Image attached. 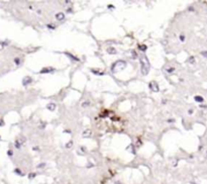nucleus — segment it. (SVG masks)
<instances>
[{"mask_svg":"<svg viewBox=\"0 0 207 184\" xmlns=\"http://www.w3.org/2000/svg\"><path fill=\"white\" fill-rule=\"evenodd\" d=\"M140 66H141V73L144 75H146L149 73V70H150V63H149V60L148 58L145 57H143L140 58Z\"/></svg>","mask_w":207,"mask_h":184,"instance_id":"obj_1","label":"nucleus"},{"mask_svg":"<svg viewBox=\"0 0 207 184\" xmlns=\"http://www.w3.org/2000/svg\"><path fill=\"white\" fill-rule=\"evenodd\" d=\"M126 63L124 61H117L111 65V71L113 72V73H116V72H118L119 70H123L124 68H126Z\"/></svg>","mask_w":207,"mask_h":184,"instance_id":"obj_2","label":"nucleus"},{"mask_svg":"<svg viewBox=\"0 0 207 184\" xmlns=\"http://www.w3.org/2000/svg\"><path fill=\"white\" fill-rule=\"evenodd\" d=\"M150 88L152 89L154 92H159V85L157 84V82H155V81H152V82L150 83Z\"/></svg>","mask_w":207,"mask_h":184,"instance_id":"obj_3","label":"nucleus"},{"mask_svg":"<svg viewBox=\"0 0 207 184\" xmlns=\"http://www.w3.org/2000/svg\"><path fill=\"white\" fill-rule=\"evenodd\" d=\"M32 82V77H29V76L24 77L23 80H22V84L24 85V86H27V85L31 84Z\"/></svg>","mask_w":207,"mask_h":184,"instance_id":"obj_4","label":"nucleus"},{"mask_svg":"<svg viewBox=\"0 0 207 184\" xmlns=\"http://www.w3.org/2000/svg\"><path fill=\"white\" fill-rule=\"evenodd\" d=\"M54 71V68H52V67H49V68H44L42 71H41V73L42 74H45V73H51V72H53Z\"/></svg>","mask_w":207,"mask_h":184,"instance_id":"obj_5","label":"nucleus"},{"mask_svg":"<svg viewBox=\"0 0 207 184\" xmlns=\"http://www.w3.org/2000/svg\"><path fill=\"white\" fill-rule=\"evenodd\" d=\"M65 18V14L63 13V12H58L57 14H56V19H58V20H63Z\"/></svg>","mask_w":207,"mask_h":184,"instance_id":"obj_6","label":"nucleus"},{"mask_svg":"<svg viewBox=\"0 0 207 184\" xmlns=\"http://www.w3.org/2000/svg\"><path fill=\"white\" fill-rule=\"evenodd\" d=\"M82 136H83L84 138H87V137H90V136H91V131H90V130H85L83 134H82Z\"/></svg>","mask_w":207,"mask_h":184,"instance_id":"obj_7","label":"nucleus"},{"mask_svg":"<svg viewBox=\"0 0 207 184\" xmlns=\"http://www.w3.org/2000/svg\"><path fill=\"white\" fill-rule=\"evenodd\" d=\"M47 108H48L49 110H51V111H53L56 108V104L55 103H49L48 105H47Z\"/></svg>","mask_w":207,"mask_h":184,"instance_id":"obj_8","label":"nucleus"},{"mask_svg":"<svg viewBox=\"0 0 207 184\" xmlns=\"http://www.w3.org/2000/svg\"><path fill=\"white\" fill-rule=\"evenodd\" d=\"M65 54H66V56H68L69 58H71V59H73V60H74V61H77V62H78V61H80V60H79L78 58H77V57H75V56L71 55L70 53H65Z\"/></svg>","mask_w":207,"mask_h":184,"instance_id":"obj_9","label":"nucleus"},{"mask_svg":"<svg viewBox=\"0 0 207 184\" xmlns=\"http://www.w3.org/2000/svg\"><path fill=\"white\" fill-rule=\"evenodd\" d=\"M21 144H22V143H21L19 140H16V141H15V143H14V146H15L16 149H20Z\"/></svg>","mask_w":207,"mask_h":184,"instance_id":"obj_10","label":"nucleus"},{"mask_svg":"<svg viewBox=\"0 0 207 184\" xmlns=\"http://www.w3.org/2000/svg\"><path fill=\"white\" fill-rule=\"evenodd\" d=\"M107 53L115 55V54H116V50H115L114 48H108V49H107Z\"/></svg>","mask_w":207,"mask_h":184,"instance_id":"obj_11","label":"nucleus"},{"mask_svg":"<svg viewBox=\"0 0 207 184\" xmlns=\"http://www.w3.org/2000/svg\"><path fill=\"white\" fill-rule=\"evenodd\" d=\"M89 104H90V102H89L88 100H86L85 102H83V103H82V107H83V108L87 107V106H89Z\"/></svg>","mask_w":207,"mask_h":184,"instance_id":"obj_12","label":"nucleus"},{"mask_svg":"<svg viewBox=\"0 0 207 184\" xmlns=\"http://www.w3.org/2000/svg\"><path fill=\"white\" fill-rule=\"evenodd\" d=\"M195 100H196L197 102H202V101H203V97H201V96H195Z\"/></svg>","mask_w":207,"mask_h":184,"instance_id":"obj_13","label":"nucleus"},{"mask_svg":"<svg viewBox=\"0 0 207 184\" xmlns=\"http://www.w3.org/2000/svg\"><path fill=\"white\" fill-rule=\"evenodd\" d=\"M14 63L16 64V65H19V63H20V59H19V58H15V59H14Z\"/></svg>","mask_w":207,"mask_h":184,"instance_id":"obj_14","label":"nucleus"},{"mask_svg":"<svg viewBox=\"0 0 207 184\" xmlns=\"http://www.w3.org/2000/svg\"><path fill=\"white\" fill-rule=\"evenodd\" d=\"M167 71L169 72V73H171V72H174V71H175V68H174V67H171L170 69H169V68H168Z\"/></svg>","mask_w":207,"mask_h":184,"instance_id":"obj_15","label":"nucleus"},{"mask_svg":"<svg viewBox=\"0 0 207 184\" xmlns=\"http://www.w3.org/2000/svg\"><path fill=\"white\" fill-rule=\"evenodd\" d=\"M139 48H140L141 51H144V52H145V51L146 50V46H145V45H144V46H140Z\"/></svg>","mask_w":207,"mask_h":184,"instance_id":"obj_16","label":"nucleus"},{"mask_svg":"<svg viewBox=\"0 0 207 184\" xmlns=\"http://www.w3.org/2000/svg\"><path fill=\"white\" fill-rule=\"evenodd\" d=\"M6 44L5 42H0V50H2L4 48V46H5Z\"/></svg>","mask_w":207,"mask_h":184,"instance_id":"obj_17","label":"nucleus"},{"mask_svg":"<svg viewBox=\"0 0 207 184\" xmlns=\"http://www.w3.org/2000/svg\"><path fill=\"white\" fill-rule=\"evenodd\" d=\"M71 146H73V142L71 141V142H69V144H67V146H66V148L68 149V148H70Z\"/></svg>","mask_w":207,"mask_h":184,"instance_id":"obj_18","label":"nucleus"},{"mask_svg":"<svg viewBox=\"0 0 207 184\" xmlns=\"http://www.w3.org/2000/svg\"><path fill=\"white\" fill-rule=\"evenodd\" d=\"M194 60H195V59H194V57H190V58H189V63H194V62H195Z\"/></svg>","mask_w":207,"mask_h":184,"instance_id":"obj_19","label":"nucleus"},{"mask_svg":"<svg viewBox=\"0 0 207 184\" xmlns=\"http://www.w3.org/2000/svg\"><path fill=\"white\" fill-rule=\"evenodd\" d=\"M131 54H132V57H133V58H136V57H137V54H136L135 51H131Z\"/></svg>","mask_w":207,"mask_h":184,"instance_id":"obj_20","label":"nucleus"},{"mask_svg":"<svg viewBox=\"0 0 207 184\" xmlns=\"http://www.w3.org/2000/svg\"><path fill=\"white\" fill-rule=\"evenodd\" d=\"M180 40L182 41V42H184V41H185V36H184V35H181V36H180Z\"/></svg>","mask_w":207,"mask_h":184,"instance_id":"obj_21","label":"nucleus"},{"mask_svg":"<svg viewBox=\"0 0 207 184\" xmlns=\"http://www.w3.org/2000/svg\"><path fill=\"white\" fill-rule=\"evenodd\" d=\"M47 27H48L49 28H51V29H55V27H54V25H51V24H48V25H47Z\"/></svg>","mask_w":207,"mask_h":184,"instance_id":"obj_22","label":"nucleus"},{"mask_svg":"<svg viewBox=\"0 0 207 184\" xmlns=\"http://www.w3.org/2000/svg\"><path fill=\"white\" fill-rule=\"evenodd\" d=\"M45 165H46L45 163H42V164H40V165L37 166V168H42V167H45Z\"/></svg>","mask_w":207,"mask_h":184,"instance_id":"obj_23","label":"nucleus"},{"mask_svg":"<svg viewBox=\"0 0 207 184\" xmlns=\"http://www.w3.org/2000/svg\"><path fill=\"white\" fill-rule=\"evenodd\" d=\"M3 126H4V122L2 119H0V127H3Z\"/></svg>","mask_w":207,"mask_h":184,"instance_id":"obj_24","label":"nucleus"},{"mask_svg":"<svg viewBox=\"0 0 207 184\" xmlns=\"http://www.w3.org/2000/svg\"><path fill=\"white\" fill-rule=\"evenodd\" d=\"M7 154H8L9 156H12V151H10V150H9V151L7 152Z\"/></svg>","mask_w":207,"mask_h":184,"instance_id":"obj_25","label":"nucleus"},{"mask_svg":"<svg viewBox=\"0 0 207 184\" xmlns=\"http://www.w3.org/2000/svg\"><path fill=\"white\" fill-rule=\"evenodd\" d=\"M34 176H36V174H31V175H29V178H32Z\"/></svg>","mask_w":207,"mask_h":184,"instance_id":"obj_26","label":"nucleus"},{"mask_svg":"<svg viewBox=\"0 0 207 184\" xmlns=\"http://www.w3.org/2000/svg\"><path fill=\"white\" fill-rule=\"evenodd\" d=\"M81 150H82V151H83V152H85V147H82Z\"/></svg>","mask_w":207,"mask_h":184,"instance_id":"obj_27","label":"nucleus"},{"mask_svg":"<svg viewBox=\"0 0 207 184\" xmlns=\"http://www.w3.org/2000/svg\"><path fill=\"white\" fill-rule=\"evenodd\" d=\"M168 122H174V119H169V121H168Z\"/></svg>","mask_w":207,"mask_h":184,"instance_id":"obj_28","label":"nucleus"},{"mask_svg":"<svg viewBox=\"0 0 207 184\" xmlns=\"http://www.w3.org/2000/svg\"><path fill=\"white\" fill-rule=\"evenodd\" d=\"M33 150H34V151H37L38 148H37V147H34V149H33Z\"/></svg>","mask_w":207,"mask_h":184,"instance_id":"obj_29","label":"nucleus"}]
</instances>
